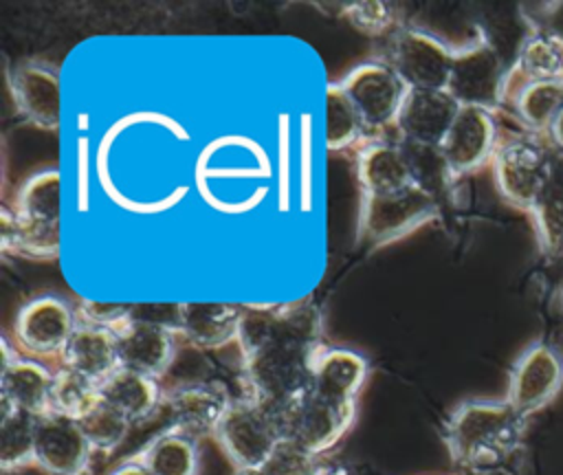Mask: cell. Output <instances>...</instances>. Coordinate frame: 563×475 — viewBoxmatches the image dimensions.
<instances>
[{
  "label": "cell",
  "instance_id": "1",
  "mask_svg": "<svg viewBox=\"0 0 563 475\" xmlns=\"http://www.w3.org/2000/svg\"><path fill=\"white\" fill-rule=\"evenodd\" d=\"M528 420L506 400H466L453 409L442 429L453 464L468 471H495L521 446Z\"/></svg>",
  "mask_w": 563,
  "mask_h": 475
},
{
  "label": "cell",
  "instance_id": "2",
  "mask_svg": "<svg viewBox=\"0 0 563 475\" xmlns=\"http://www.w3.org/2000/svg\"><path fill=\"white\" fill-rule=\"evenodd\" d=\"M321 347L290 336H275L255 352L244 354V396L271 411H279L310 389L312 363Z\"/></svg>",
  "mask_w": 563,
  "mask_h": 475
},
{
  "label": "cell",
  "instance_id": "3",
  "mask_svg": "<svg viewBox=\"0 0 563 475\" xmlns=\"http://www.w3.org/2000/svg\"><path fill=\"white\" fill-rule=\"evenodd\" d=\"M59 172L44 169L31 176L20 194L15 209L2 211V248L51 259L59 253Z\"/></svg>",
  "mask_w": 563,
  "mask_h": 475
},
{
  "label": "cell",
  "instance_id": "4",
  "mask_svg": "<svg viewBox=\"0 0 563 475\" xmlns=\"http://www.w3.org/2000/svg\"><path fill=\"white\" fill-rule=\"evenodd\" d=\"M552 156L554 147L541 134L528 132L499 143L493 156V172L504 200L530 213L550 183Z\"/></svg>",
  "mask_w": 563,
  "mask_h": 475
},
{
  "label": "cell",
  "instance_id": "5",
  "mask_svg": "<svg viewBox=\"0 0 563 475\" xmlns=\"http://www.w3.org/2000/svg\"><path fill=\"white\" fill-rule=\"evenodd\" d=\"M508 68L501 62L495 44L479 33L453 53V66L446 92L460 108H482L497 112L506 101Z\"/></svg>",
  "mask_w": 563,
  "mask_h": 475
},
{
  "label": "cell",
  "instance_id": "6",
  "mask_svg": "<svg viewBox=\"0 0 563 475\" xmlns=\"http://www.w3.org/2000/svg\"><path fill=\"white\" fill-rule=\"evenodd\" d=\"M213 438L238 471L260 468L282 440L275 411L249 396L231 400Z\"/></svg>",
  "mask_w": 563,
  "mask_h": 475
},
{
  "label": "cell",
  "instance_id": "7",
  "mask_svg": "<svg viewBox=\"0 0 563 475\" xmlns=\"http://www.w3.org/2000/svg\"><path fill=\"white\" fill-rule=\"evenodd\" d=\"M354 413L356 402H336L312 389L275 411L282 440H290L314 455L332 449L345 435Z\"/></svg>",
  "mask_w": 563,
  "mask_h": 475
},
{
  "label": "cell",
  "instance_id": "8",
  "mask_svg": "<svg viewBox=\"0 0 563 475\" xmlns=\"http://www.w3.org/2000/svg\"><path fill=\"white\" fill-rule=\"evenodd\" d=\"M453 53L455 48L424 29L396 26L389 35L387 64L407 88L446 90Z\"/></svg>",
  "mask_w": 563,
  "mask_h": 475
},
{
  "label": "cell",
  "instance_id": "9",
  "mask_svg": "<svg viewBox=\"0 0 563 475\" xmlns=\"http://www.w3.org/2000/svg\"><path fill=\"white\" fill-rule=\"evenodd\" d=\"M440 211V202L409 185L400 191L363 196L358 213V238L378 246L416 231L418 227L433 220Z\"/></svg>",
  "mask_w": 563,
  "mask_h": 475
},
{
  "label": "cell",
  "instance_id": "10",
  "mask_svg": "<svg viewBox=\"0 0 563 475\" xmlns=\"http://www.w3.org/2000/svg\"><path fill=\"white\" fill-rule=\"evenodd\" d=\"M563 387V352L545 341L528 345L515 361L506 402L526 420L545 409Z\"/></svg>",
  "mask_w": 563,
  "mask_h": 475
},
{
  "label": "cell",
  "instance_id": "11",
  "mask_svg": "<svg viewBox=\"0 0 563 475\" xmlns=\"http://www.w3.org/2000/svg\"><path fill=\"white\" fill-rule=\"evenodd\" d=\"M363 119L365 130L394 125L407 86L387 62H365L336 81Z\"/></svg>",
  "mask_w": 563,
  "mask_h": 475
},
{
  "label": "cell",
  "instance_id": "12",
  "mask_svg": "<svg viewBox=\"0 0 563 475\" xmlns=\"http://www.w3.org/2000/svg\"><path fill=\"white\" fill-rule=\"evenodd\" d=\"M79 323L77 312L55 295H42L24 303L15 317V341L35 356H62Z\"/></svg>",
  "mask_w": 563,
  "mask_h": 475
},
{
  "label": "cell",
  "instance_id": "13",
  "mask_svg": "<svg viewBox=\"0 0 563 475\" xmlns=\"http://www.w3.org/2000/svg\"><path fill=\"white\" fill-rule=\"evenodd\" d=\"M119 367L161 378L174 363L176 343L174 328L161 321H152L134 314L114 330Z\"/></svg>",
  "mask_w": 563,
  "mask_h": 475
},
{
  "label": "cell",
  "instance_id": "14",
  "mask_svg": "<svg viewBox=\"0 0 563 475\" xmlns=\"http://www.w3.org/2000/svg\"><path fill=\"white\" fill-rule=\"evenodd\" d=\"M92 455L77 420L46 413L37 420L35 464L48 475H84Z\"/></svg>",
  "mask_w": 563,
  "mask_h": 475
},
{
  "label": "cell",
  "instance_id": "15",
  "mask_svg": "<svg viewBox=\"0 0 563 475\" xmlns=\"http://www.w3.org/2000/svg\"><path fill=\"white\" fill-rule=\"evenodd\" d=\"M497 145V123L493 112L482 108H460L440 147L457 178L493 161Z\"/></svg>",
  "mask_w": 563,
  "mask_h": 475
},
{
  "label": "cell",
  "instance_id": "16",
  "mask_svg": "<svg viewBox=\"0 0 563 475\" xmlns=\"http://www.w3.org/2000/svg\"><path fill=\"white\" fill-rule=\"evenodd\" d=\"M9 90L18 112L40 130L59 128V75L40 62L9 68Z\"/></svg>",
  "mask_w": 563,
  "mask_h": 475
},
{
  "label": "cell",
  "instance_id": "17",
  "mask_svg": "<svg viewBox=\"0 0 563 475\" xmlns=\"http://www.w3.org/2000/svg\"><path fill=\"white\" fill-rule=\"evenodd\" d=\"M457 112L460 106L446 90L407 88L394 125L405 141L442 145Z\"/></svg>",
  "mask_w": 563,
  "mask_h": 475
},
{
  "label": "cell",
  "instance_id": "18",
  "mask_svg": "<svg viewBox=\"0 0 563 475\" xmlns=\"http://www.w3.org/2000/svg\"><path fill=\"white\" fill-rule=\"evenodd\" d=\"M229 405L231 396L220 383H189L167 396L172 427L191 438L213 435Z\"/></svg>",
  "mask_w": 563,
  "mask_h": 475
},
{
  "label": "cell",
  "instance_id": "19",
  "mask_svg": "<svg viewBox=\"0 0 563 475\" xmlns=\"http://www.w3.org/2000/svg\"><path fill=\"white\" fill-rule=\"evenodd\" d=\"M242 308L220 301H187L176 306V332L194 347L218 350L238 341Z\"/></svg>",
  "mask_w": 563,
  "mask_h": 475
},
{
  "label": "cell",
  "instance_id": "20",
  "mask_svg": "<svg viewBox=\"0 0 563 475\" xmlns=\"http://www.w3.org/2000/svg\"><path fill=\"white\" fill-rule=\"evenodd\" d=\"M367 378V361L347 347H321L312 363L310 389L336 402H356Z\"/></svg>",
  "mask_w": 563,
  "mask_h": 475
},
{
  "label": "cell",
  "instance_id": "21",
  "mask_svg": "<svg viewBox=\"0 0 563 475\" xmlns=\"http://www.w3.org/2000/svg\"><path fill=\"white\" fill-rule=\"evenodd\" d=\"M59 358L62 367H68L95 383H103L119 369L117 336L108 328L79 321Z\"/></svg>",
  "mask_w": 563,
  "mask_h": 475
},
{
  "label": "cell",
  "instance_id": "22",
  "mask_svg": "<svg viewBox=\"0 0 563 475\" xmlns=\"http://www.w3.org/2000/svg\"><path fill=\"white\" fill-rule=\"evenodd\" d=\"M55 372L46 369L33 358H13L2 365L0 389L2 405L26 411L31 416L51 413V389Z\"/></svg>",
  "mask_w": 563,
  "mask_h": 475
},
{
  "label": "cell",
  "instance_id": "23",
  "mask_svg": "<svg viewBox=\"0 0 563 475\" xmlns=\"http://www.w3.org/2000/svg\"><path fill=\"white\" fill-rule=\"evenodd\" d=\"M563 81V44L528 31L523 37L512 66L508 68L506 97L528 84Z\"/></svg>",
  "mask_w": 563,
  "mask_h": 475
},
{
  "label": "cell",
  "instance_id": "24",
  "mask_svg": "<svg viewBox=\"0 0 563 475\" xmlns=\"http://www.w3.org/2000/svg\"><path fill=\"white\" fill-rule=\"evenodd\" d=\"M356 174L363 196L391 194L411 185L409 169L398 143H365L356 156Z\"/></svg>",
  "mask_w": 563,
  "mask_h": 475
},
{
  "label": "cell",
  "instance_id": "25",
  "mask_svg": "<svg viewBox=\"0 0 563 475\" xmlns=\"http://www.w3.org/2000/svg\"><path fill=\"white\" fill-rule=\"evenodd\" d=\"M99 398L134 424L152 416L163 396L156 378L119 367L99 383Z\"/></svg>",
  "mask_w": 563,
  "mask_h": 475
},
{
  "label": "cell",
  "instance_id": "26",
  "mask_svg": "<svg viewBox=\"0 0 563 475\" xmlns=\"http://www.w3.org/2000/svg\"><path fill=\"white\" fill-rule=\"evenodd\" d=\"M136 460L152 475H198L200 471L198 440L174 427L154 435Z\"/></svg>",
  "mask_w": 563,
  "mask_h": 475
},
{
  "label": "cell",
  "instance_id": "27",
  "mask_svg": "<svg viewBox=\"0 0 563 475\" xmlns=\"http://www.w3.org/2000/svg\"><path fill=\"white\" fill-rule=\"evenodd\" d=\"M398 145L405 156L411 185H416L418 189H422L440 202V198L449 191V187L455 180V174L451 172L442 147L405 139H400Z\"/></svg>",
  "mask_w": 563,
  "mask_h": 475
},
{
  "label": "cell",
  "instance_id": "28",
  "mask_svg": "<svg viewBox=\"0 0 563 475\" xmlns=\"http://www.w3.org/2000/svg\"><path fill=\"white\" fill-rule=\"evenodd\" d=\"M37 416L2 405L0 418V466L4 473L35 464Z\"/></svg>",
  "mask_w": 563,
  "mask_h": 475
},
{
  "label": "cell",
  "instance_id": "29",
  "mask_svg": "<svg viewBox=\"0 0 563 475\" xmlns=\"http://www.w3.org/2000/svg\"><path fill=\"white\" fill-rule=\"evenodd\" d=\"M510 101L526 130L545 136L563 110V81L521 86L512 92Z\"/></svg>",
  "mask_w": 563,
  "mask_h": 475
},
{
  "label": "cell",
  "instance_id": "30",
  "mask_svg": "<svg viewBox=\"0 0 563 475\" xmlns=\"http://www.w3.org/2000/svg\"><path fill=\"white\" fill-rule=\"evenodd\" d=\"M365 125L352 101L345 97L339 84H330L325 90V147L332 152L354 145Z\"/></svg>",
  "mask_w": 563,
  "mask_h": 475
},
{
  "label": "cell",
  "instance_id": "31",
  "mask_svg": "<svg viewBox=\"0 0 563 475\" xmlns=\"http://www.w3.org/2000/svg\"><path fill=\"white\" fill-rule=\"evenodd\" d=\"M99 400V383L68 369L59 367L53 376L51 389V411L79 420L84 413L92 409Z\"/></svg>",
  "mask_w": 563,
  "mask_h": 475
},
{
  "label": "cell",
  "instance_id": "32",
  "mask_svg": "<svg viewBox=\"0 0 563 475\" xmlns=\"http://www.w3.org/2000/svg\"><path fill=\"white\" fill-rule=\"evenodd\" d=\"M537 242L548 259L563 257V189L548 183L530 209Z\"/></svg>",
  "mask_w": 563,
  "mask_h": 475
},
{
  "label": "cell",
  "instance_id": "33",
  "mask_svg": "<svg viewBox=\"0 0 563 475\" xmlns=\"http://www.w3.org/2000/svg\"><path fill=\"white\" fill-rule=\"evenodd\" d=\"M77 422L86 440L90 442L92 451H101V453L114 451L125 440L132 424L125 416H121L114 407H110L101 398Z\"/></svg>",
  "mask_w": 563,
  "mask_h": 475
},
{
  "label": "cell",
  "instance_id": "34",
  "mask_svg": "<svg viewBox=\"0 0 563 475\" xmlns=\"http://www.w3.org/2000/svg\"><path fill=\"white\" fill-rule=\"evenodd\" d=\"M321 464L317 462V455L306 451L303 446L279 440L277 446L271 451L266 462L260 466L262 475H317Z\"/></svg>",
  "mask_w": 563,
  "mask_h": 475
},
{
  "label": "cell",
  "instance_id": "35",
  "mask_svg": "<svg viewBox=\"0 0 563 475\" xmlns=\"http://www.w3.org/2000/svg\"><path fill=\"white\" fill-rule=\"evenodd\" d=\"M343 15L367 35H383L396 26L394 11L385 2H352L345 7Z\"/></svg>",
  "mask_w": 563,
  "mask_h": 475
},
{
  "label": "cell",
  "instance_id": "36",
  "mask_svg": "<svg viewBox=\"0 0 563 475\" xmlns=\"http://www.w3.org/2000/svg\"><path fill=\"white\" fill-rule=\"evenodd\" d=\"M521 18L532 33L548 35L563 44V0H545L539 4H523Z\"/></svg>",
  "mask_w": 563,
  "mask_h": 475
},
{
  "label": "cell",
  "instance_id": "37",
  "mask_svg": "<svg viewBox=\"0 0 563 475\" xmlns=\"http://www.w3.org/2000/svg\"><path fill=\"white\" fill-rule=\"evenodd\" d=\"M81 323L117 330L132 317V306L123 303H101V301H84L77 310Z\"/></svg>",
  "mask_w": 563,
  "mask_h": 475
},
{
  "label": "cell",
  "instance_id": "38",
  "mask_svg": "<svg viewBox=\"0 0 563 475\" xmlns=\"http://www.w3.org/2000/svg\"><path fill=\"white\" fill-rule=\"evenodd\" d=\"M110 475H152L136 457L119 464L114 471H110Z\"/></svg>",
  "mask_w": 563,
  "mask_h": 475
},
{
  "label": "cell",
  "instance_id": "39",
  "mask_svg": "<svg viewBox=\"0 0 563 475\" xmlns=\"http://www.w3.org/2000/svg\"><path fill=\"white\" fill-rule=\"evenodd\" d=\"M545 136H548L550 145H552L556 152H563V110H561V114L554 119V123H552V128H550V132H548Z\"/></svg>",
  "mask_w": 563,
  "mask_h": 475
},
{
  "label": "cell",
  "instance_id": "40",
  "mask_svg": "<svg viewBox=\"0 0 563 475\" xmlns=\"http://www.w3.org/2000/svg\"><path fill=\"white\" fill-rule=\"evenodd\" d=\"M550 183L563 189V152L554 150L552 156V167H550Z\"/></svg>",
  "mask_w": 563,
  "mask_h": 475
},
{
  "label": "cell",
  "instance_id": "41",
  "mask_svg": "<svg viewBox=\"0 0 563 475\" xmlns=\"http://www.w3.org/2000/svg\"><path fill=\"white\" fill-rule=\"evenodd\" d=\"M317 475H350V473L343 466H336V464H321Z\"/></svg>",
  "mask_w": 563,
  "mask_h": 475
},
{
  "label": "cell",
  "instance_id": "42",
  "mask_svg": "<svg viewBox=\"0 0 563 475\" xmlns=\"http://www.w3.org/2000/svg\"><path fill=\"white\" fill-rule=\"evenodd\" d=\"M235 475H262L260 468H246V471H238Z\"/></svg>",
  "mask_w": 563,
  "mask_h": 475
}]
</instances>
